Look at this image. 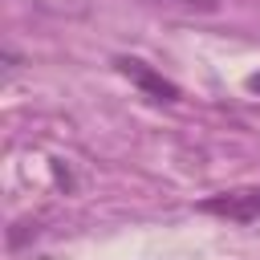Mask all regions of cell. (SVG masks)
I'll return each instance as SVG.
<instances>
[{"instance_id":"obj_3","label":"cell","mask_w":260,"mask_h":260,"mask_svg":"<svg viewBox=\"0 0 260 260\" xmlns=\"http://www.w3.org/2000/svg\"><path fill=\"white\" fill-rule=\"evenodd\" d=\"M154 4H167L179 12H215L219 8V0H154Z\"/></svg>"},{"instance_id":"obj_2","label":"cell","mask_w":260,"mask_h":260,"mask_svg":"<svg viewBox=\"0 0 260 260\" xmlns=\"http://www.w3.org/2000/svg\"><path fill=\"white\" fill-rule=\"evenodd\" d=\"M114 65H118V73H122V77H130L146 98H154V102H179V85H175V81H167L158 69H150L142 57H118Z\"/></svg>"},{"instance_id":"obj_1","label":"cell","mask_w":260,"mask_h":260,"mask_svg":"<svg viewBox=\"0 0 260 260\" xmlns=\"http://www.w3.org/2000/svg\"><path fill=\"white\" fill-rule=\"evenodd\" d=\"M203 215L228 219V223H252L260 219V187H232V191H215L207 199H199Z\"/></svg>"},{"instance_id":"obj_4","label":"cell","mask_w":260,"mask_h":260,"mask_svg":"<svg viewBox=\"0 0 260 260\" xmlns=\"http://www.w3.org/2000/svg\"><path fill=\"white\" fill-rule=\"evenodd\" d=\"M244 85H248V89H252V93H260V73H252V77H248V81H244Z\"/></svg>"}]
</instances>
